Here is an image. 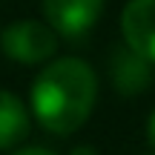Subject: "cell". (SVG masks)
Returning <instances> with one entry per match:
<instances>
[{
  "label": "cell",
  "mask_w": 155,
  "mask_h": 155,
  "mask_svg": "<svg viewBox=\"0 0 155 155\" xmlns=\"http://www.w3.org/2000/svg\"><path fill=\"white\" fill-rule=\"evenodd\" d=\"M98 104V75L83 58H52L29 86V112L52 135L78 132Z\"/></svg>",
  "instance_id": "obj_1"
},
{
  "label": "cell",
  "mask_w": 155,
  "mask_h": 155,
  "mask_svg": "<svg viewBox=\"0 0 155 155\" xmlns=\"http://www.w3.org/2000/svg\"><path fill=\"white\" fill-rule=\"evenodd\" d=\"M58 32L49 26L46 20H32L23 17L15 20L0 32V52L3 58L20 63V66H40L49 63L58 52Z\"/></svg>",
  "instance_id": "obj_2"
},
{
  "label": "cell",
  "mask_w": 155,
  "mask_h": 155,
  "mask_svg": "<svg viewBox=\"0 0 155 155\" xmlns=\"http://www.w3.org/2000/svg\"><path fill=\"white\" fill-rule=\"evenodd\" d=\"M106 0H40L43 20L63 40H81L95 29Z\"/></svg>",
  "instance_id": "obj_3"
},
{
  "label": "cell",
  "mask_w": 155,
  "mask_h": 155,
  "mask_svg": "<svg viewBox=\"0 0 155 155\" xmlns=\"http://www.w3.org/2000/svg\"><path fill=\"white\" fill-rule=\"evenodd\" d=\"M121 38L135 55L155 63V0H127L121 9Z\"/></svg>",
  "instance_id": "obj_4"
},
{
  "label": "cell",
  "mask_w": 155,
  "mask_h": 155,
  "mask_svg": "<svg viewBox=\"0 0 155 155\" xmlns=\"http://www.w3.org/2000/svg\"><path fill=\"white\" fill-rule=\"evenodd\" d=\"M152 78H155V63L135 55L127 43L109 52V81L118 95H127V98L141 95L144 89H150Z\"/></svg>",
  "instance_id": "obj_5"
},
{
  "label": "cell",
  "mask_w": 155,
  "mask_h": 155,
  "mask_svg": "<svg viewBox=\"0 0 155 155\" xmlns=\"http://www.w3.org/2000/svg\"><path fill=\"white\" fill-rule=\"evenodd\" d=\"M32 129L29 106L9 89H0V152H9Z\"/></svg>",
  "instance_id": "obj_6"
},
{
  "label": "cell",
  "mask_w": 155,
  "mask_h": 155,
  "mask_svg": "<svg viewBox=\"0 0 155 155\" xmlns=\"http://www.w3.org/2000/svg\"><path fill=\"white\" fill-rule=\"evenodd\" d=\"M9 155H61V152L46 150V147H20V150H12Z\"/></svg>",
  "instance_id": "obj_7"
},
{
  "label": "cell",
  "mask_w": 155,
  "mask_h": 155,
  "mask_svg": "<svg viewBox=\"0 0 155 155\" xmlns=\"http://www.w3.org/2000/svg\"><path fill=\"white\" fill-rule=\"evenodd\" d=\"M147 141H150V147L155 150V109H152V115L147 118Z\"/></svg>",
  "instance_id": "obj_8"
},
{
  "label": "cell",
  "mask_w": 155,
  "mask_h": 155,
  "mask_svg": "<svg viewBox=\"0 0 155 155\" xmlns=\"http://www.w3.org/2000/svg\"><path fill=\"white\" fill-rule=\"evenodd\" d=\"M69 155H98V152H95V150H92L89 144H83V147H75V150L69 152Z\"/></svg>",
  "instance_id": "obj_9"
}]
</instances>
